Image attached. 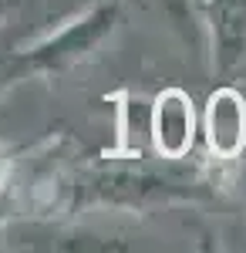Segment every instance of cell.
Returning <instances> with one entry per match:
<instances>
[{
	"mask_svg": "<svg viewBox=\"0 0 246 253\" xmlns=\"http://www.w3.org/2000/svg\"><path fill=\"white\" fill-rule=\"evenodd\" d=\"M155 145L165 152V156L179 159L192 142V108L189 98L182 91H169V95L159 98V108H155Z\"/></svg>",
	"mask_w": 246,
	"mask_h": 253,
	"instance_id": "6da1fadb",
	"label": "cell"
},
{
	"mask_svg": "<svg viewBox=\"0 0 246 253\" xmlns=\"http://www.w3.org/2000/svg\"><path fill=\"white\" fill-rule=\"evenodd\" d=\"M209 142L219 156H236L246 142V108L236 91H219L209 101Z\"/></svg>",
	"mask_w": 246,
	"mask_h": 253,
	"instance_id": "7a4b0ae2",
	"label": "cell"
}]
</instances>
